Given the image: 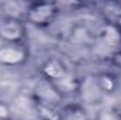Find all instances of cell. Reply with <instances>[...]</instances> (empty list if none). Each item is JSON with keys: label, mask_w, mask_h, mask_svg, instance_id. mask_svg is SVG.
I'll use <instances>...</instances> for the list:
<instances>
[{"label": "cell", "mask_w": 121, "mask_h": 120, "mask_svg": "<svg viewBox=\"0 0 121 120\" xmlns=\"http://www.w3.org/2000/svg\"><path fill=\"white\" fill-rule=\"evenodd\" d=\"M59 11V4L55 1H35L27 6L26 20L34 27L45 28L54 23Z\"/></svg>", "instance_id": "cell-1"}, {"label": "cell", "mask_w": 121, "mask_h": 120, "mask_svg": "<svg viewBox=\"0 0 121 120\" xmlns=\"http://www.w3.org/2000/svg\"><path fill=\"white\" fill-rule=\"evenodd\" d=\"M96 120H121V115L116 109L107 107V109H103L97 113Z\"/></svg>", "instance_id": "cell-9"}, {"label": "cell", "mask_w": 121, "mask_h": 120, "mask_svg": "<svg viewBox=\"0 0 121 120\" xmlns=\"http://www.w3.org/2000/svg\"><path fill=\"white\" fill-rule=\"evenodd\" d=\"M1 45H3V41H1V40H0V47H1Z\"/></svg>", "instance_id": "cell-12"}, {"label": "cell", "mask_w": 121, "mask_h": 120, "mask_svg": "<svg viewBox=\"0 0 121 120\" xmlns=\"http://www.w3.org/2000/svg\"><path fill=\"white\" fill-rule=\"evenodd\" d=\"M27 35L24 20L17 16L0 17V40L3 44H23Z\"/></svg>", "instance_id": "cell-2"}, {"label": "cell", "mask_w": 121, "mask_h": 120, "mask_svg": "<svg viewBox=\"0 0 121 120\" xmlns=\"http://www.w3.org/2000/svg\"><path fill=\"white\" fill-rule=\"evenodd\" d=\"M94 85L103 93H114L117 86H118V82H117V78L113 74L101 72L94 78Z\"/></svg>", "instance_id": "cell-7"}, {"label": "cell", "mask_w": 121, "mask_h": 120, "mask_svg": "<svg viewBox=\"0 0 121 120\" xmlns=\"http://www.w3.org/2000/svg\"><path fill=\"white\" fill-rule=\"evenodd\" d=\"M0 120H10V107L4 102H0Z\"/></svg>", "instance_id": "cell-10"}, {"label": "cell", "mask_w": 121, "mask_h": 120, "mask_svg": "<svg viewBox=\"0 0 121 120\" xmlns=\"http://www.w3.org/2000/svg\"><path fill=\"white\" fill-rule=\"evenodd\" d=\"M116 27H117V30L121 32V13L117 16V18H116V24H114Z\"/></svg>", "instance_id": "cell-11"}, {"label": "cell", "mask_w": 121, "mask_h": 120, "mask_svg": "<svg viewBox=\"0 0 121 120\" xmlns=\"http://www.w3.org/2000/svg\"><path fill=\"white\" fill-rule=\"evenodd\" d=\"M59 120H89V113L82 105L68 103L59 109Z\"/></svg>", "instance_id": "cell-6"}, {"label": "cell", "mask_w": 121, "mask_h": 120, "mask_svg": "<svg viewBox=\"0 0 121 120\" xmlns=\"http://www.w3.org/2000/svg\"><path fill=\"white\" fill-rule=\"evenodd\" d=\"M62 95L58 90V88L48 79L41 78L37 81L34 89H32V99L34 103H41V105H48V106H55L59 107L62 102Z\"/></svg>", "instance_id": "cell-3"}, {"label": "cell", "mask_w": 121, "mask_h": 120, "mask_svg": "<svg viewBox=\"0 0 121 120\" xmlns=\"http://www.w3.org/2000/svg\"><path fill=\"white\" fill-rule=\"evenodd\" d=\"M70 72L68 71L66 65L58 57H49L41 65V76L51 81L52 83H58L63 81Z\"/></svg>", "instance_id": "cell-5"}, {"label": "cell", "mask_w": 121, "mask_h": 120, "mask_svg": "<svg viewBox=\"0 0 121 120\" xmlns=\"http://www.w3.org/2000/svg\"><path fill=\"white\" fill-rule=\"evenodd\" d=\"M34 105H35L37 116L41 120H59V109L60 107L41 105V103H34Z\"/></svg>", "instance_id": "cell-8"}, {"label": "cell", "mask_w": 121, "mask_h": 120, "mask_svg": "<svg viewBox=\"0 0 121 120\" xmlns=\"http://www.w3.org/2000/svg\"><path fill=\"white\" fill-rule=\"evenodd\" d=\"M28 61V50L23 44H3L0 47L1 66H21Z\"/></svg>", "instance_id": "cell-4"}]
</instances>
